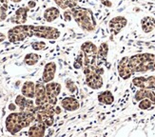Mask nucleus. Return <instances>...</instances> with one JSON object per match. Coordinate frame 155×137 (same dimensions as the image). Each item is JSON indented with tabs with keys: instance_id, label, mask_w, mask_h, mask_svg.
<instances>
[{
	"instance_id": "obj_1",
	"label": "nucleus",
	"mask_w": 155,
	"mask_h": 137,
	"mask_svg": "<svg viewBox=\"0 0 155 137\" xmlns=\"http://www.w3.org/2000/svg\"><path fill=\"white\" fill-rule=\"evenodd\" d=\"M32 36L46 40H57L61 36V32L51 26L21 24L15 25L7 32V39L11 43L23 42L27 38Z\"/></svg>"
},
{
	"instance_id": "obj_2",
	"label": "nucleus",
	"mask_w": 155,
	"mask_h": 137,
	"mask_svg": "<svg viewBox=\"0 0 155 137\" xmlns=\"http://www.w3.org/2000/svg\"><path fill=\"white\" fill-rule=\"evenodd\" d=\"M35 120V112H12L5 119L6 131L12 135H15L23 129L29 126Z\"/></svg>"
},
{
	"instance_id": "obj_3",
	"label": "nucleus",
	"mask_w": 155,
	"mask_h": 137,
	"mask_svg": "<svg viewBox=\"0 0 155 137\" xmlns=\"http://www.w3.org/2000/svg\"><path fill=\"white\" fill-rule=\"evenodd\" d=\"M72 12V19L78 25L79 28L87 32H92L96 28V20L91 9L74 6L71 8Z\"/></svg>"
},
{
	"instance_id": "obj_4",
	"label": "nucleus",
	"mask_w": 155,
	"mask_h": 137,
	"mask_svg": "<svg viewBox=\"0 0 155 137\" xmlns=\"http://www.w3.org/2000/svg\"><path fill=\"white\" fill-rule=\"evenodd\" d=\"M130 64L135 72L155 71V54L139 53L130 57Z\"/></svg>"
},
{
	"instance_id": "obj_5",
	"label": "nucleus",
	"mask_w": 155,
	"mask_h": 137,
	"mask_svg": "<svg viewBox=\"0 0 155 137\" xmlns=\"http://www.w3.org/2000/svg\"><path fill=\"white\" fill-rule=\"evenodd\" d=\"M80 51L84 54V66L97 64V47L91 41H86L81 45Z\"/></svg>"
},
{
	"instance_id": "obj_6",
	"label": "nucleus",
	"mask_w": 155,
	"mask_h": 137,
	"mask_svg": "<svg viewBox=\"0 0 155 137\" xmlns=\"http://www.w3.org/2000/svg\"><path fill=\"white\" fill-rule=\"evenodd\" d=\"M45 87L47 92V99H48L49 103H51L53 106L57 105V98L62 92V85L58 83V82L51 81L49 83H46Z\"/></svg>"
},
{
	"instance_id": "obj_7",
	"label": "nucleus",
	"mask_w": 155,
	"mask_h": 137,
	"mask_svg": "<svg viewBox=\"0 0 155 137\" xmlns=\"http://www.w3.org/2000/svg\"><path fill=\"white\" fill-rule=\"evenodd\" d=\"M35 104L36 108L43 107L44 105L48 104L49 101L47 99V92H46V87L45 83L40 80L35 83Z\"/></svg>"
},
{
	"instance_id": "obj_8",
	"label": "nucleus",
	"mask_w": 155,
	"mask_h": 137,
	"mask_svg": "<svg viewBox=\"0 0 155 137\" xmlns=\"http://www.w3.org/2000/svg\"><path fill=\"white\" fill-rule=\"evenodd\" d=\"M15 103L18 108V111L20 112H35L36 109L35 100L27 98L21 93L15 96Z\"/></svg>"
},
{
	"instance_id": "obj_9",
	"label": "nucleus",
	"mask_w": 155,
	"mask_h": 137,
	"mask_svg": "<svg viewBox=\"0 0 155 137\" xmlns=\"http://www.w3.org/2000/svg\"><path fill=\"white\" fill-rule=\"evenodd\" d=\"M117 68H118L119 76L124 80L129 79L134 74V72L130 64V57H123L119 61Z\"/></svg>"
},
{
	"instance_id": "obj_10",
	"label": "nucleus",
	"mask_w": 155,
	"mask_h": 137,
	"mask_svg": "<svg viewBox=\"0 0 155 137\" xmlns=\"http://www.w3.org/2000/svg\"><path fill=\"white\" fill-rule=\"evenodd\" d=\"M132 83L140 89L155 90V75L152 76H137L132 79Z\"/></svg>"
},
{
	"instance_id": "obj_11",
	"label": "nucleus",
	"mask_w": 155,
	"mask_h": 137,
	"mask_svg": "<svg viewBox=\"0 0 155 137\" xmlns=\"http://www.w3.org/2000/svg\"><path fill=\"white\" fill-rule=\"evenodd\" d=\"M56 71H57V65L54 61H50V62L46 63L43 68L41 80L45 84L49 83L51 81H53V79L55 77Z\"/></svg>"
},
{
	"instance_id": "obj_12",
	"label": "nucleus",
	"mask_w": 155,
	"mask_h": 137,
	"mask_svg": "<svg viewBox=\"0 0 155 137\" xmlns=\"http://www.w3.org/2000/svg\"><path fill=\"white\" fill-rule=\"evenodd\" d=\"M47 127V129L51 128L54 123V114L49 112L43 111V109H35V120Z\"/></svg>"
},
{
	"instance_id": "obj_13",
	"label": "nucleus",
	"mask_w": 155,
	"mask_h": 137,
	"mask_svg": "<svg viewBox=\"0 0 155 137\" xmlns=\"http://www.w3.org/2000/svg\"><path fill=\"white\" fill-rule=\"evenodd\" d=\"M30 9L28 7H19L15 12L13 15L10 18V21L15 25L25 24L28 20V13Z\"/></svg>"
},
{
	"instance_id": "obj_14",
	"label": "nucleus",
	"mask_w": 155,
	"mask_h": 137,
	"mask_svg": "<svg viewBox=\"0 0 155 137\" xmlns=\"http://www.w3.org/2000/svg\"><path fill=\"white\" fill-rule=\"evenodd\" d=\"M60 106L62 107V109L66 112H76L80 109V102L73 96V95H71V96H66L61 100V103H60Z\"/></svg>"
},
{
	"instance_id": "obj_15",
	"label": "nucleus",
	"mask_w": 155,
	"mask_h": 137,
	"mask_svg": "<svg viewBox=\"0 0 155 137\" xmlns=\"http://www.w3.org/2000/svg\"><path fill=\"white\" fill-rule=\"evenodd\" d=\"M46 131L47 127L45 125L38 121H35L29 126L27 134L31 137H44L46 135Z\"/></svg>"
},
{
	"instance_id": "obj_16",
	"label": "nucleus",
	"mask_w": 155,
	"mask_h": 137,
	"mask_svg": "<svg viewBox=\"0 0 155 137\" xmlns=\"http://www.w3.org/2000/svg\"><path fill=\"white\" fill-rule=\"evenodd\" d=\"M127 24V20L124 16H116L110 21V29L113 34L119 33Z\"/></svg>"
},
{
	"instance_id": "obj_17",
	"label": "nucleus",
	"mask_w": 155,
	"mask_h": 137,
	"mask_svg": "<svg viewBox=\"0 0 155 137\" xmlns=\"http://www.w3.org/2000/svg\"><path fill=\"white\" fill-rule=\"evenodd\" d=\"M20 92L25 97L33 99L35 93V83L33 81H25L20 89Z\"/></svg>"
},
{
	"instance_id": "obj_18",
	"label": "nucleus",
	"mask_w": 155,
	"mask_h": 137,
	"mask_svg": "<svg viewBox=\"0 0 155 137\" xmlns=\"http://www.w3.org/2000/svg\"><path fill=\"white\" fill-rule=\"evenodd\" d=\"M60 16V10L57 7H49L43 12V18L46 22L51 23Z\"/></svg>"
},
{
	"instance_id": "obj_19",
	"label": "nucleus",
	"mask_w": 155,
	"mask_h": 137,
	"mask_svg": "<svg viewBox=\"0 0 155 137\" xmlns=\"http://www.w3.org/2000/svg\"><path fill=\"white\" fill-rule=\"evenodd\" d=\"M97 99L100 103L105 105H111L114 102V96L110 91H105L98 94Z\"/></svg>"
},
{
	"instance_id": "obj_20",
	"label": "nucleus",
	"mask_w": 155,
	"mask_h": 137,
	"mask_svg": "<svg viewBox=\"0 0 155 137\" xmlns=\"http://www.w3.org/2000/svg\"><path fill=\"white\" fill-rule=\"evenodd\" d=\"M40 59H41V56H40L38 53L29 52L24 56L23 61H24L25 65L29 66V67H32V66H35L40 61Z\"/></svg>"
},
{
	"instance_id": "obj_21",
	"label": "nucleus",
	"mask_w": 155,
	"mask_h": 137,
	"mask_svg": "<svg viewBox=\"0 0 155 137\" xmlns=\"http://www.w3.org/2000/svg\"><path fill=\"white\" fill-rule=\"evenodd\" d=\"M8 0H0V22L6 20L8 16Z\"/></svg>"
},
{
	"instance_id": "obj_22",
	"label": "nucleus",
	"mask_w": 155,
	"mask_h": 137,
	"mask_svg": "<svg viewBox=\"0 0 155 137\" xmlns=\"http://www.w3.org/2000/svg\"><path fill=\"white\" fill-rule=\"evenodd\" d=\"M65 86H66L67 91H68L71 94L73 95V94H76L78 92V88L76 86V84L71 78H67L65 80Z\"/></svg>"
},
{
	"instance_id": "obj_23",
	"label": "nucleus",
	"mask_w": 155,
	"mask_h": 137,
	"mask_svg": "<svg viewBox=\"0 0 155 137\" xmlns=\"http://www.w3.org/2000/svg\"><path fill=\"white\" fill-rule=\"evenodd\" d=\"M83 67H84V54L80 51L75 60L73 61V68L75 70H81V68H83Z\"/></svg>"
},
{
	"instance_id": "obj_24",
	"label": "nucleus",
	"mask_w": 155,
	"mask_h": 137,
	"mask_svg": "<svg viewBox=\"0 0 155 137\" xmlns=\"http://www.w3.org/2000/svg\"><path fill=\"white\" fill-rule=\"evenodd\" d=\"M31 47L33 51L35 52H40V51H43L45 49H47V43L43 40H38V41H33V42L31 44Z\"/></svg>"
},
{
	"instance_id": "obj_25",
	"label": "nucleus",
	"mask_w": 155,
	"mask_h": 137,
	"mask_svg": "<svg viewBox=\"0 0 155 137\" xmlns=\"http://www.w3.org/2000/svg\"><path fill=\"white\" fill-rule=\"evenodd\" d=\"M152 102L149 99V98H144L142 100L139 101V104H138V107L139 109H150V107L152 106Z\"/></svg>"
},
{
	"instance_id": "obj_26",
	"label": "nucleus",
	"mask_w": 155,
	"mask_h": 137,
	"mask_svg": "<svg viewBox=\"0 0 155 137\" xmlns=\"http://www.w3.org/2000/svg\"><path fill=\"white\" fill-rule=\"evenodd\" d=\"M63 17H64V20L66 22H71L72 21V12L71 11V9H67L65 10L64 13H63Z\"/></svg>"
},
{
	"instance_id": "obj_27",
	"label": "nucleus",
	"mask_w": 155,
	"mask_h": 137,
	"mask_svg": "<svg viewBox=\"0 0 155 137\" xmlns=\"http://www.w3.org/2000/svg\"><path fill=\"white\" fill-rule=\"evenodd\" d=\"M8 109H9V111L12 112H16L18 108H17V106H16L15 103L13 102V103H10L9 106H8Z\"/></svg>"
},
{
	"instance_id": "obj_28",
	"label": "nucleus",
	"mask_w": 155,
	"mask_h": 137,
	"mask_svg": "<svg viewBox=\"0 0 155 137\" xmlns=\"http://www.w3.org/2000/svg\"><path fill=\"white\" fill-rule=\"evenodd\" d=\"M27 7H28L29 9H33L36 7V2L35 0H29L28 3H27Z\"/></svg>"
},
{
	"instance_id": "obj_29",
	"label": "nucleus",
	"mask_w": 155,
	"mask_h": 137,
	"mask_svg": "<svg viewBox=\"0 0 155 137\" xmlns=\"http://www.w3.org/2000/svg\"><path fill=\"white\" fill-rule=\"evenodd\" d=\"M62 109H62L61 106H57V105L54 106V112H55V114H61Z\"/></svg>"
},
{
	"instance_id": "obj_30",
	"label": "nucleus",
	"mask_w": 155,
	"mask_h": 137,
	"mask_svg": "<svg viewBox=\"0 0 155 137\" xmlns=\"http://www.w3.org/2000/svg\"><path fill=\"white\" fill-rule=\"evenodd\" d=\"M6 39H7V35H5V34L2 32H0V43L4 42Z\"/></svg>"
},
{
	"instance_id": "obj_31",
	"label": "nucleus",
	"mask_w": 155,
	"mask_h": 137,
	"mask_svg": "<svg viewBox=\"0 0 155 137\" xmlns=\"http://www.w3.org/2000/svg\"><path fill=\"white\" fill-rule=\"evenodd\" d=\"M10 1H12L13 3H20V2L22 1V0H10Z\"/></svg>"
},
{
	"instance_id": "obj_32",
	"label": "nucleus",
	"mask_w": 155,
	"mask_h": 137,
	"mask_svg": "<svg viewBox=\"0 0 155 137\" xmlns=\"http://www.w3.org/2000/svg\"><path fill=\"white\" fill-rule=\"evenodd\" d=\"M75 1H77V2H78V1H79V0H75Z\"/></svg>"
},
{
	"instance_id": "obj_33",
	"label": "nucleus",
	"mask_w": 155,
	"mask_h": 137,
	"mask_svg": "<svg viewBox=\"0 0 155 137\" xmlns=\"http://www.w3.org/2000/svg\"><path fill=\"white\" fill-rule=\"evenodd\" d=\"M101 1H104V0H101Z\"/></svg>"
}]
</instances>
